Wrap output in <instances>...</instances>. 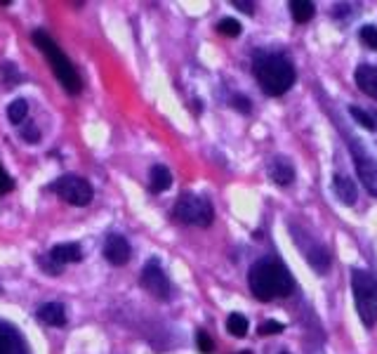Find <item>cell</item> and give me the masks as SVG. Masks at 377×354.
I'll use <instances>...</instances> for the list:
<instances>
[{"label": "cell", "instance_id": "12", "mask_svg": "<svg viewBox=\"0 0 377 354\" xmlns=\"http://www.w3.org/2000/svg\"><path fill=\"white\" fill-rule=\"evenodd\" d=\"M269 177L276 182V185L288 187V185H292V180H295V168H292V163L288 161V158L276 156L274 161L269 163Z\"/></svg>", "mask_w": 377, "mask_h": 354}, {"label": "cell", "instance_id": "2", "mask_svg": "<svg viewBox=\"0 0 377 354\" xmlns=\"http://www.w3.org/2000/svg\"><path fill=\"white\" fill-rule=\"evenodd\" d=\"M255 79H257L259 87H262L267 95L271 97H281L295 83V69L288 62L283 54L276 52H259L255 57Z\"/></svg>", "mask_w": 377, "mask_h": 354}, {"label": "cell", "instance_id": "11", "mask_svg": "<svg viewBox=\"0 0 377 354\" xmlns=\"http://www.w3.org/2000/svg\"><path fill=\"white\" fill-rule=\"evenodd\" d=\"M332 189H335L337 198H340L345 206H354V203H356L358 189H356V182H354L352 177L337 173L335 177H332Z\"/></svg>", "mask_w": 377, "mask_h": 354}, {"label": "cell", "instance_id": "28", "mask_svg": "<svg viewBox=\"0 0 377 354\" xmlns=\"http://www.w3.org/2000/svg\"><path fill=\"white\" fill-rule=\"evenodd\" d=\"M21 137H24L26 142H38V140H41V132H38L36 125L31 123V125H26V128L21 130Z\"/></svg>", "mask_w": 377, "mask_h": 354}, {"label": "cell", "instance_id": "30", "mask_svg": "<svg viewBox=\"0 0 377 354\" xmlns=\"http://www.w3.org/2000/svg\"><path fill=\"white\" fill-rule=\"evenodd\" d=\"M234 8L243 10L246 14H252L255 12V5L252 3H246V0H234Z\"/></svg>", "mask_w": 377, "mask_h": 354}, {"label": "cell", "instance_id": "22", "mask_svg": "<svg viewBox=\"0 0 377 354\" xmlns=\"http://www.w3.org/2000/svg\"><path fill=\"white\" fill-rule=\"evenodd\" d=\"M217 31L219 33H224V36H229V38H236V36H241V24H238L236 19H231V17H226V19H222L219 24H217Z\"/></svg>", "mask_w": 377, "mask_h": 354}, {"label": "cell", "instance_id": "16", "mask_svg": "<svg viewBox=\"0 0 377 354\" xmlns=\"http://www.w3.org/2000/svg\"><path fill=\"white\" fill-rule=\"evenodd\" d=\"M170 185H173V173L165 165H153L149 173V189L153 194H163L170 189Z\"/></svg>", "mask_w": 377, "mask_h": 354}, {"label": "cell", "instance_id": "25", "mask_svg": "<svg viewBox=\"0 0 377 354\" xmlns=\"http://www.w3.org/2000/svg\"><path fill=\"white\" fill-rule=\"evenodd\" d=\"M286 331V326H283L281 322H264L262 326L257 329V333L259 335H279Z\"/></svg>", "mask_w": 377, "mask_h": 354}, {"label": "cell", "instance_id": "7", "mask_svg": "<svg viewBox=\"0 0 377 354\" xmlns=\"http://www.w3.org/2000/svg\"><path fill=\"white\" fill-rule=\"evenodd\" d=\"M142 286L151 293L158 300H165L170 295V281L165 276L163 267L158 264V260H149L142 269Z\"/></svg>", "mask_w": 377, "mask_h": 354}, {"label": "cell", "instance_id": "19", "mask_svg": "<svg viewBox=\"0 0 377 354\" xmlns=\"http://www.w3.org/2000/svg\"><path fill=\"white\" fill-rule=\"evenodd\" d=\"M26 114H29V104H26V99H14V102H10V107H8L10 123L19 125L21 121L26 118Z\"/></svg>", "mask_w": 377, "mask_h": 354}, {"label": "cell", "instance_id": "5", "mask_svg": "<svg viewBox=\"0 0 377 354\" xmlns=\"http://www.w3.org/2000/svg\"><path fill=\"white\" fill-rule=\"evenodd\" d=\"M175 218L184 225L193 227H210L213 225V206L208 198L196 196V194H184L180 201L175 203Z\"/></svg>", "mask_w": 377, "mask_h": 354}, {"label": "cell", "instance_id": "10", "mask_svg": "<svg viewBox=\"0 0 377 354\" xmlns=\"http://www.w3.org/2000/svg\"><path fill=\"white\" fill-rule=\"evenodd\" d=\"M0 354H29L24 338L5 322H0Z\"/></svg>", "mask_w": 377, "mask_h": 354}, {"label": "cell", "instance_id": "15", "mask_svg": "<svg viewBox=\"0 0 377 354\" xmlns=\"http://www.w3.org/2000/svg\"><path fill=\"white\" fill-rule=\"evenodd\" d=\"M38 319L47 326H64L66 324V309L62 302H47L38 309Z\"/></svg>", "mask_w": 377, "mask_h": 354}, {"label": "cell", "instance_id": "20", "mask_svg": "<svg viewBox=\"0 0 377 354\" xmlns=\"http://www.w3.org/2000/svg\"><path fill=\"white\" fill-rule=\"evenodd\" d=\"M226 331H229L231 335H236V338H243V335L248 333V319L238 312L231 314V317L226 319Z\"/></svg>", "mask_w": 377, "mask_h": 354}, {"label": "cell", "instance_id": "32", "mask_svg": "<svg viewBox=\"0 0 377 354\" xmlns=\"http://www.w3.org/2000/svg\"><path fill=\"white\" fill-rule=\"evenodd\" d=\"M281 354H290V352H281Z\"/></svg>", "mask_w": 377, "mask_h": 354}, {"label": "cell", "instance_id": "21", "mask_svg": "<svg viewBox=\"0 0 377 354\" xmlns=\"http://www.w3.org/2000/svg\"><path fill=\"white\" fill-rule=\"evenodd\" d=\"M349 114H352V118L356 121L358 125H363L365 130H377V121L368 112H363L361 107H349Z\"/></svg>", "mask_w": 377, "mask_h": 354}, {"label": "cell", "instance_id": "26", "mask_svg": "<svg viewBox=\"0 0 377 354\" xmlns=\"http://www.w3.org/2000/svg\"><path fill=\"white\" fill-rule=\"evenodd\" d=\"M196 345H198V350L205 352V354H210V352L215 350L213 340H210V335L205 333V331H198V333H196Z\"/></svg>", "mask_w": 377, "mask_h": 354}, {"label": "cell", "instance_id": "1", "mask_svg": "<svg viewBox=\"0 0 377 354\" xmlns=\"http://www.w3.org/2000/svg\"><path fill=\"white\" fill-rule=\"evenodd\" d=\"M248 281H250V291L257 300H274V298H286L290 295L292 289H295V279L288 272V267L279 260H259L250 267V274H248Z\"/></svg>", "mask_w": 377, "mask_h": 354}, {"label": "cell", "instance_id": "8", "mask_svg": "<svg viewBox=\"0 0 377 354\" xmlns=\"http://www.w3.org/2000/svg\"><path fill=\"white\" fill-rule=\"evenodd\" d=\"M354 152V161H356V173H358V180L363 182V187L368 189V194L377 196V161L373 156L363 152L361 147H352Z\"/></svg>", "mask_w": 377, "mask_h": 354}, {"label": "cell", "instance_id": "13", "mask_svg": "<svg viewBox=\"0 0 377 354\" xmlns=\"http://www.w3.org/2000/svg\"><path fill=\"white\" fill-rule=\"evenodd\" d=\"M354 81L356 85L361 87L368 97L377 99V66H370V64H361L354 74Z\"/></svg>", "mask_w": 377, "mask_h": 354}, {"label": "cell", "instance_id": "17", "mask_svg": "<svg viewBox=\"0 0 377 354\" xmlns=\"http://www.w3.org/2000/svg\"><path fill=\"white\" fill-rule=\"evenodd\" d=\"M307 262L312 264L314 272L325 274L330 269V253L325 251L323 246H319V243H316L314 248H309V251H307Z\"/></svg>", "mask_w": 377, "mask_h": 354}, {"label": "cell", "instance_id": "3", "mask_svg": "<svg viewBox=\"0 0 377 354\" xmlns=\"http://www.w3.org/2000/svg\"><path fill=\"white\" fill-rule=\"evenodd\" d=\"M33 43L45 52V57L50 59V64H52V69H54V76H57L59 83L64 85V90L71 92V95H78L80 87H83L80 76H78V71L74 69V64L66 59V54L57 48V43L43 31L33 33Z\"/></svg>", "mask_w": 377, "mask_h": 354}, {"label": "cell", "instance_id": "6", "mask_svg": "<svg viewBox=\"0 0 377 354\" xmlns=\"http://www.w3.org/2000/svg\"><path fill=\"white\" fill-rule=\"evenodd\" d=\"M52 191L71 206H87L92 201V187L78 175H64L52 185Z\"/></svg>", "mask_w": 377, "mask_h": 354}, {"label": "cell", "instance_id": "24", "mask_svg": "<svg viewBox=\"0 0 377 354\" xmlns=\"http://www.w3.org/2000/svg\"><path fill=\"white\" fill-rule=\"evenodd\" d=\"M38 264L43 267V272H47V274H52V276L62 274V267H64V264L54 262V260L50 258V256H41V258H38Z\"/></svg>", "mask_w": 377, "mask_h": 354}, {"label": "cell", "instance_id": "9", "mask_svg": "<svg viewBox=\"0 0 377 354\" xmlns=\"http://www.w3.org/2000/svg\"><path fill=\"white\" fill-rule=\"evenodd\" d=\"M130 256H132V248L125 236H120V234L107 236V241H104V258H107L114 267H123V264H127L130 262Z\"/></svg>", "mask_w": 377, "mask_h": 354}, {"label": "cell", "instance_id": "27", "mask_svg": "<svg viewBox=\"0 0 377 354\" xmlns=\"http://www.w3.org/2000/svg\"><path fill=\"white\" fill-rule=\"evenodd\" d=\"M14 187V182H12V177H10L8 173L3 170V165H0V194H8L10 189Z\"/></svg>", "mask_w": 377, "mask_h": 354}, {"label": "cell", "instance_id": "14", "mask_svg": "<svg viewBox=\"0 0 377 354\" xmlns=\"http://www.w3.org/2000/svg\"><path fill=\"white\" fill-rule=\"evenodd\" d=\"M50 258L59 264H66V262H80L83 260V251L78 243H59L50 251Z\"/></svg>", "mask_w": 377, "mask_h": 354}, {"label": "cell", "instance_id": "4", "mask_svg": "<svg viewBox=\"0 0 377 354\" xmlns=\"http://www.w3.org/2000/svg\"><path fill=\"white\" fill-rule=\"evenodd\" d=\"M352 289L356 312L361 317L365 329H373L377 324V281L375 276L365 269H354L352 272Z\"/></svg>", "mask_w": 377, "mask_h": 354}, {"label": "cell", "instance_id": "18", "mask_svg": "<svg viewBox=\"0 0 377 354\" xmlns=\"http://www.w3.org/2000/svg\"><path fill=\"white\" fill-rule=\"evenodd\" d=\"M290 12H292V19H295L297 24H307V21L314 17L316 8H314L312 0H292V3H290Z\"/></svg>", "mask_w": 377, "mask_h": 354}, {"label": "cell", "instance_id": "29", "mask_svg": "<svg viewBox=\"0 0 377 354\" xmlns=\"http://www.w3.org/2000/svg\"><path fill=\"white\" fill-rule=\"evenodd\" d=\"M234 104H236V109L238 112H243V114H248L250 112V99H246V97H234Z\"/></svg>", "mask_w": 377, "mask_h": 354}, {"label": "cell", "instance_id": "31", "mask_svg": "<svg viewBox=\"0 0 377 354\" xmlns=\"http://www.w3.org/2000/svg\"><path fill=\"white\" fill-rule=\"evenodd\" d=\"M241 354H252V352H248V350H246V352H241Z\"/></svg>", "mask_w": 377, "mask_h": 354}, {"label": "cell", "instance_id": "23", "mask_svg": "<svg viewBox=\"0 0 377 354\" xmlns=\"http://www.w3.org/2000/svg\"><path fill=\"white\" fill-rule=\"evenodd\" d=\"M358 38H361V43L365 48H370V50H377V29L375 26H363L361 31H358Z\"/></svg>", "mask_w": 377, "mask_h": 354}]
</instances>
